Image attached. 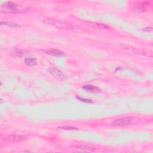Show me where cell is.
<instances>
[{
	"instance_id": "obj_5",
	"label": "cell",
	"mask_w": 153,
	"mask_h": 153,
	"mask_svg": "<svg viewBox=\"0 0 153 153\" xmlns=\"http://www.w3.org/2000/svg\"><path fill=\"white\" fill-rule=\"evenodd\" d=\"M49 73L52 74L54 77H56V78L60 80H64L65 78V75L64 74V73H62V71H60V70L56 69V68H49L48 69Z\"/></svg>"
},
{
	"instance_id": "obj_1",
	"label": "cell",
	"mask_w": 153,
	"mask_h": 153,
	"mask_svg": "<svg viewBox=\"0 0 153 153\" xmlns=\"http://www.w3.org/2000/svg\"><path fill=\"white\" fill-rule=\"evenodd\" d=\"M26 9L21 6H19L16 3L8 1L0 6V11L1 13H21L26 12Z\"/></svg>"
},
{
	"instance_id": "obj_6",
	"label": "cell",
	"mask_w": 153,
	"mask_h": 153,
	"mask_svg": "<svg viewBox=\"0 0 153 153\" xmlns=\"http://www.w3.org/2000/svg\"><path fill=\"white\" fill-rule=\"evenodd\" d=\"M44 51L46 53L48 54V55H50L53 56L58 57V58L63 57L65 55V53L63 51H60V50H57V49H49L47 50H44Z\"/></svg>"
},
{
	"instance_id": "obj_9",
	"label": "cell",
	"mask_w": 153,
	"mask_h": 153,
	"mask_svg": "<svg viewBox=\"0 0 153 153\" xmlns=\"http://www.w3.org/2000/svg\"><path fill=\"white\" fill-rule=\"evenodd\" d=\"M26 51L23 50L22 49H14L12 50L11 54L13 57H16V58H21L22 56L25 55L26 54Z\"/></svg>"
},
{
	"instance_id": "obj_8",
	"label": "cell",
	"mask_w": 153,
	"mask_h": 153,
	"mask_svg": "<svg viewBox=\"0 0 153 153\" xmlns=\"http://www.w3.org/2000/svg\"><path fill=\"white\" fill-rule=\"evenodd\" d=\"M83 89L84 90V91L91 93H99L101 92V89H99L96 86L92 85H85L83 87Z\"/></svg>"
},
{
	"instance_id": "obj_2",
	"label": "cell",
	"mask_w": 153,
	"mask_h": 153,
	"mask_svg": "<svg viewBox=\"0 0 153 153\" xmlns=\"http://www.w3.org/2000/svg\"><path fill=\"white\" fill-rule=\"evenodd\" d=\"M139 119L137 117H126L120 119L114 120L111 124L115 126H126L139 122Z\"/></svg>"
},
{
	"instance_id": "obj_7",
	"label": "cell",
	"mask_w": 153,
	"mask_h": 153,
	"mask_svg": "<svg viewBox=\"0 0 153 153\" xmlns=\"http://www.w3.org/2000/svg\"><path fill=\"white\" fill-rule=\"evenodd\" d=\"M87 25L89 26L92 27L93 28H96L99 30H106L108 29V26L104 25L102 23H99L97 22H87Z\"/></svg>"
},
{
	"instance_id": "obj_12",
	"label": "cell",
	"mask_w": 153,
	"mask_h": 153,
	"mask_svg": "<svg viewBox=\"0 0 153 153\" xmlns=\"http://www.w3.org/2000/svg\"><path fill=\"white\" fill-rule=\"evenodd\" d=\"M1 25H5V26H10V27H19L20 26V25H19L18 24L12 22H8V21H5V22H1Z\"/></svg>"
},
{
	"instance_id": "obj_10",
	"label": "cell",
	"mask_w": 153,
	"mask_h": 153,
	"mask_svg": "<svg viewBox=\"0 0 153 153\" xmlns=\"http://www.w3.org/2000/svg\"><path fill=\"white\" fill-rule=\"evenodd\" d=\"M75 149L80 150L82 151H96V150L92 147H89L87 145H77L73 146Z\"/></svg>"
},
{
	"instance_id": "obj_4",
	"label": "cell",
	"mask_w": 153,
	"mask_h": 153,
	"mask_svg": "<svg viewBox=\"0 0 153 153\" xmlns=\"http://www.w3.org/2000/svg\"><path fill=\"white\" fill-rule=\"evenodd\" d=\"M26 139V137L21 134H13V135L8 136L4 139L5 141L10 142H21Z\"/></svg>"
},
{
	"instance_id": "obj_13",
	"label": "cell",
	"mask_w": 153,
	"mask_h": 153,
	"mask_svg": "<svg viewBox=\"0 0 153 153\" xmlns=\"http://www.w3.org/2000/svg\"><path fill=\"white\" fill-rule=\"evenodd\" d=\"M133 10L134 12H137L138 13H142V12H144L145 11V8L144 7L141 5H135L133 8Z\"/></svg>"
},
{
	"instance_id": "obj_14",
	"label": "cell",
	"mask_w": 153,
	"mask_h": 153,
	"mask_svg": "<svg viewBox=\"0 0 153 153\" xmlns=\"http://www.w3.org/2000/svg\"><path fill=\"white\" fill-rule=\"evenodd\" d=\"M58 129H62V130H78V129L75 127H71V126H61L59 127Z\"/></svg>"
},
{
	"instance_id": "obj_15",
	"label": "cell",
	"mask_w": 153,
	"mask_h": 153,
	"mask_svg": "<svg viewBox=\"0 0 153 153\" xmlns=\"http://www.w3.org/2000/svg\"><path fill=\"white\" fill-rule=\"evenodd\" d=\"M77 98L80 101L82 102H86V103H92L93 101L92 100H90V99H84L83 97H80L79 96H77Z\"/></svg>"
},
{
	"instance_id": "obj_16",
	"label": "cell",
	"mask_w": 153,
	"mask_h": 153,
	"mask_svg": "<svg viewBox=\"0 0 153 153\" xmlns=\"http://www.w3.org/2000/svg\"><path fill=\"white\" fill-rule=\"evenodd\" d=\"M152 28H151V27H148V28H145V30H144V31H152Z\"/></svg>"
},
{
	"instance_id": "obj_3",
	"label": "cell",
	"mask_w": 153,
	"mask_h": 153,
	"mask_svg": "<svg viewBox=\"0 0 153 153\" xmlns=\"http://www.w3.org/2000/svg\"><path fill=\"white\" fill-rule=\"evenodd\" d=\"M44 22L47 24L53 25V26L57 27V28H61V29L76 30V28H75L74 26H71L69 24H66L64 23H62V22H60L57 21H53V20H51V19H46L44 21Z\"/></svg>"
},
{
	"instance_id": "obj_11",
	"label": "cell",
	"mask_w": 153,
	"mask_h": 153,
	"mask_svg": "<svg viewBox=\"0 0 153 153\" xmlns=\"http://www.w3.org/2000/svg\"><path fill=\"white\" fill-rule=\"evenodd\" d=\"M25 62L29 67H35L37 64V60L35 58H26Z\"/></svg>"
}]
</instances>
